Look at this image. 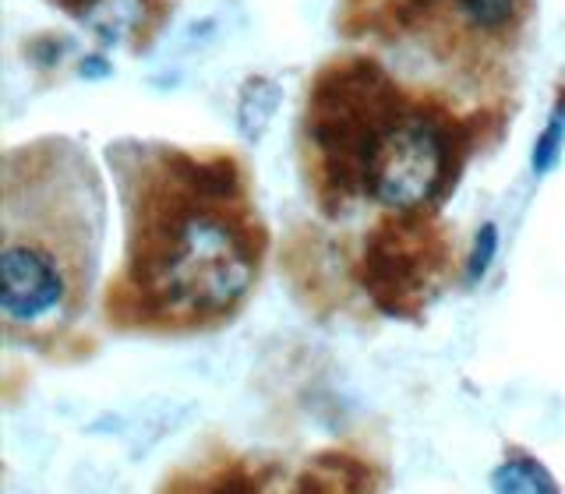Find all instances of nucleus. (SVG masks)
I'll list each match as a JSON object with an SVG mask.
<instances>
[{"mask_svg":"<svg viewBox=\"0 0 565 494\" xmlns=\"http://www.w3.org/2000/svg\"><path fill=\"white\" fill-rule=\"evenodd\" d=\"M494 251H499V229H494V223H484L481 229H477V237H473V251L467 258V276L481 279L488 272Z\"/></svg>","mask_w":565,"mask_h":494,"instance_id":"1a4fd4ad","label":"nucleus"},{"mask_svg":"<svg viewBox=\"0 0 565 494\" xmlns=\"http://www.w3.org/2000/svg\"><path fill=\"white\" fill-rule=\"evenodd\" d=\"M491 491L494 494H562L558 481L552 476L537 455L523 449L505 452V459L491 473Z\"/></svg>","mask_w":565,"mask_h":494,"instance_id":"0eeeda50","label":"nucleus"},{"mask_svg":"<svg viewBox=\"0 0 565 494\" xmlns=\"http://www.w3.org/2000/svg\"><path fill=\"white\" fill-rule=\"evenodd\" d=\"M279 466H265L252 455L216 449L205 452L199 463L181 466L159 494H282Z\"/></svg>","mask_w":565,"mask_h":494,"instance_id":"39448f33","label":"nucleus"},{"mask_svg":"<svg viewBox=\"0 0 565 494\" xmlns=\"http://www.w3.org/2000/svg\"><path fill=\"white\" fill-rule=\"evenodd\" d=\"M499 120L494 110L414 93L371 57H335L308 85L300 167L318 212L332 219L358 205L379 216H438Z\"/></svg>","mask_w":565,"mask_h":494,"instance_id":"f03ea898","label":"nucleus"},{"mask_svg":"<svg viewBox=\"0 0 565 494\" xmlns=\"http://www.w3.org/2000/svg\"><path fill=\"white\" fill-rule=\"evenodd\" d=\"M282 494H379V487L371 481V470L358 459L326 455L315 466H305Z\"/></svg>","mask_w":565,"mask_h":494,"instance_id":"423d86ee","label":"nucleus"},{"mask_svg":"<svg viewBox=\"0 0 565 494\" xmlns=\"http://www.w3.org/2000/svg\"><path fill=\"white\" fill-rule=\"evenodd\" d=\"M88 67V75H93V78H99V75H106V71H110V64H106L103 57H85L82 61V71Z\"/></svg>","mask_w":565,"mask_h":494,"instance_id":"9d476101","label":"nucleus"},{"mask_svg":"<svg viewBox=\"0 0 565 494\" xmlns=\"http://www.w3.org/2000/svg\"><path fill=\"white\" fill-rule=\"evenodd\" d=\"M552 124H565V88L558 93V99H555V106H552V117H547Z\"/></svg>","mask_w":565,"mask_h":494,"instance_id":"9b49d317","label":"nucleus"},{"mask_svg":"<svg viewBox=\"0 0 565 494\" xmlns=\"http://www.w3.org/2000/svg\"><path fill=\"white\" fill-rule=\"evenodd\" d=\"M0 318L8 343L53 350L96 290L103 184L71 138H40L4 159Z\"/></svg>","mask_w":565,"mask_h":494,"instance_id":"7ed1b4c3","label":"nucleus"},{"mask_svg":"<svg viewBox=\"0 0 565 494\" xmlns=\"http://www.w3.org/2000/svg\"><path fill=\"white\" fill-rule=\"evenodd\" d=\"M110 159L124 247L103 297L117 332L194 335L244 311L269 255L252 170L226 149L124 138Z\"/></svg>","mask_w":565,"mask_h":494,"instance_id":"f257e3e1","label":"nucleus"},{"mask_svg":"<svg viewBox=\"0 0 565 494\" xmlns=\"http://www.w3.org/2000/svg\"><path fill=\"white\" fill-rule=\"evenodd\" d=\"M456 244L441 216H379L364 234L358 276L382 314L417 318L452 272Z\"/></svg>","mask_w":565,"mask_h":494,"instance_id":"20e7f679","label":"nucleus"},{"mask_svg":"<svg viewBox=\"0 0 565 494\" xmlns=\"http://www.w3.org/2000/svg\"><path fill=\"white\" fill-rule=\"evenodd\" d=\"M282 99V85L273 75H252L237 93V131L244 141H258L273 124Z\"/></svg>","mask_w":565,"mask_h":494,"instance_id":"6e6552de","label":"nucleus"}]
</instances>
